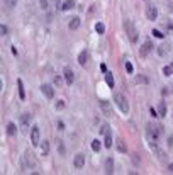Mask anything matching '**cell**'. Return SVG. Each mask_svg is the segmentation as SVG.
Returning a JSON list of instances; mask_svg holds the SVG:
<instances>
[{"label": "cell", "mask_w": 173, "mask_h": 175, "mask_svg": "<svg viewBox=\"0 0 173 175\" xmlns=\"http://www.w3.org/2000/svg\"><path fill=\"white\" fill-rule=\"evenodd\" d=\"M146 133H148V138L151 141H156V139H160V136H161L163 128L160 124H148L146 126Z\"/></svg>", "instance_id": "cell-1"}, {"label": "cell", "mask_w": 173, "mask_h": 175, "mask_svg": "<svg viewBox=\"0 0 173 175\" xmlns=\"http://www.w3.org/2000/svg\"><path fill=\"white\" fill-rule=\"evenodd\" d=\"M114 102H115V105L120 109V112H124V114H127V112H129V104H127V99L124 97L122 94H115V95H114Z\"/></svg>", "instance_id": "cell-2"}, {"label": "cell", "mask_w": 173, "mask_h": 175, "mask_svg": "<svg viewBox=\"0 0 173 175\" xmlns=\"http://www.w3.org/2000/svg\"><path fill=\"white\" fill-rule=\"evenodd\" d=\"M124 29H126V32H127V36H129V41H131V43H136V41H137V31H136L133 20H124Z\"/></svg>", "instance_id": "cell-3"}, {"label": "cell", "mask_w": 173, "mask_h": 175, "mask_svg": "<svg viewBox=\"0 0 173 175\" xmlns=\"http://www.w3.org/2000/svg\"><path fill=\"white\" fill-rule=\"evenodd\" d=\"M36 165H38V161H36V158L32 153H29V150L24 153V167L26 168H36Z\"/></svg>", "instance_id": "cell-4"}, {"label": "cell", "mask_w": 173, "mask_h": 175, "mask_svg": "<svg viewBox=\"0 0 173 175\" xmlns=\"http://www.w3.org/2000/svg\"><path fill=\"white\" fill-rule=\"evenodd\" d=\"M39 138H41V133H39V128L38 126H32L31 128V143H32V146H38L39 143Z\"/></svg>", "instance_id": "cell-5"}, {"label": "cell", "mask_w": 173, "mask_h": 175, "mask_svg": "<svg viewBox=\"0 0 173 175\" xmlns=\"http://www.w3.org/2000/svg\"><path fill=\"white\" fill-rule=\"evenodd\" d=\"M63 77H65V82H66L68 85H71V83L75 82V73H73V70H71L70 66H66V68L63 70Z\"/></svg>", "instance_id": "cell-6"}, {"label": "cell", "mask_w": 173, "mask_h": 175, "mask_svg": "<svg viewBox=\"0 0 173 175\" xmlns=\"http://www.w3.org/2000/svg\"><path fill=\"white\" fill-rule=\"evenodd\" d=\"M153 48H154L153 43H151V41H146V43H144V44L141 46V49H139V55H141L143 58H146V56H148V55L151 53V49H153Z\"/></svg>", "instance_id": "cell-7"}, {"label": "cell", "mask_w": 173, "mask_h": 175, "mask_svg": "<svg viewBox=\"0 0 173 175\" xmlns=\"http://www.w3.org/2000/svg\"><path fill=\"white\" fill-rule=\"evenodd\" d=\"M100 109H102V112H104L107 117H112V116H114L112 107H110V104H109L107 100H100Z\"/></svg>", "instance_id": "cell-8"}, {"label": "cell", "mask_w": 173, "mask_h": 175, "mask_svg": "<svg viewBox=\"0 0 173 175\" xmlns=\"http://www.w3.org/2000/svg\"><path fill=\"white\" fill-rule=\"evenodd\" d=\"M41 92L44 94V97H46V99H53V97H55V90H53V87H51V85H46V83H44V85H41Z\"/></svg>", "instance_id": "cell-9"}, {"label": "cell", "mask_w": 173, "mask_h": 175, "mask_svg": "<svg viewBox=\"0 0 173 175\" xmlns=\"http://www.w3.org/2000/svg\"><path fill=\"white\" fill-rule=\"evenodd\" d=\"M31 121H32V116H31L29 112H24V114L20 116V122H22V128H24V131H27V128H29Z\"/></svg>", "instance_id": "cell-10"}, {"label": "cell", "mask_w": 173, "mask_h": 175, "mask_svg": "<svg viewBox=\"0 0 173 175\" xmlns=\"http://www.w3.org/2000/svg\"><path fill=\"white\" fill-rule=\"evenodd\" d=\"M156 51H158V55H160V56H166V55L170 53V44H168V43H161V44L158 46V49H156Z\"/></svg>", "instance_id": "cell-11"}, {"label": "cell", "mask_w": 173, "mask_h": 175, "mask_svg": "<svg viewBox=\"0 0 173 175\" xmlns=\"http://www.w3.org/2000/svg\"><path fill=\"white\" fill-rule=\"evenodd\" d=\"M146 17H148V20H156V17H158V10H156V7L149 5V7L146 9Z\"/></svg>", "instance_id": "cell-12"}, {"label": "cell", "mask_w": 173, "mask_h": 175, "mask_svg": "<svg viewBox=\"0 0 173 175\" xmlns=\"http://www.w3.org/2000/svg\"><path fill=\"white\" fill-rule=\"evenodd\" d=\"M73 165H75V168H83V165H85V155H81V153L75 155Z\"/></svg>", "instance_id": "cell-13"}, {"label": "cell", "mask_w": 173, "mask_h": 175, "mask_svg": "<svg viewBox=\"0 0 173 175\" xmlns=\"http://www.w3.org/2000/svg\"><path fill=\"white\" fill-rule=\"evenodd\" d=\"M115 148H117L119 153H126V151H127V146H126V143H124L122 138H117V139H115Z\"/></svg>", "instance_id": "cell-14"}, {"label": "cell", "mask_w": 173, "mask_h": 175, "mask_svg": "<svg viewBox=\"0 0 173 175\" xmlns=\"http://www.w3.org/2000/svg\"><path fill=\"white\" fill-rule=\"evenodd\" d=\"M104 172L105 174H112L114 172V160L109 156L107 160H105V163H104Z\"/></svg>", "instance_id": "cell-15"}, {"label": "cell", "mask_w": 173, "mask_h": 175, "mask_svg": "<svg viewBox=\"0 0 173 175\" xmlns=\"http://www.w3.org/2000/svg\"><path fill=\"white\" fill-rule=\"evenodd\" d=\"M80 22H81L80 17H71V19H70V24H68V27H70L71 31H77L78 27H80Z\"/></svg>", "instance_id": "cell-16"}, {"label": "cell", "mask_w": 173, "mask_h": 175, "mask_svg": "<svg viewBox=\"0 0 173 175\" xmlns=\"http://www.w3.org/2000/svg\"><path fill=\"white\" fill-rule=\"evenodd\" d=\"M87 61H88V53H87V51H81V53L78 55V63H80L81 66H85Z\"/></svg>", "instance_id": "cell-17"}, {"label": "cell", "mask_w": 173, "mask_h": 175, "mask_svg": "<svg viewBox=\"0 0 173 175\" xmlns=\"http://www.w3.org/2000/svg\"><path fill=\"white\" fill-rule=\"evenodd\" d=\"M73 7H75V2H73V0H65L59 9H61V10H71Z\"/></svg>", "instance_id": "cell-18"}, {"label": "cell", "mask_w": 173, "mask_h": 175, "mask_svg": "<svg viewBox=\"0 0 173 175\" xmlns=\"http://www.w3.org/2000/svg\"><path fill=\"white\" fill-rule=\"evenodd\" d=\"M17 87H19V97L22 99V100H24V99H26V90H24V83H22V80H17Z\"/></svg>", "instance_id": "cell-19"}, {"label": "cell", "mask_w": 173, "mask_h": 175, "mask_svg": "<svg viewBox=\"0 0 173 175\" xmlns=\"http://www.w3.org/2000/svg\"><path fill=\"white\" fill-rule=\"evenodd\" d=\"M15 131H17L15 124H14V122H9V124H7V134H9V136H14Z\"/></svg>", "instance_id": "cell-20"}, {"label": "cell", "mask_w": 173, "mask_h": 175, "mask_svg": "<svg viewBox=\"0 0 173 175\" xmlns=\"http://www.w3.org/2000/svg\"><path fill=\"white\" fill-rule=\"evenodd\" d=\"M41 153H42V156H46L48 153H49V141H42V146H41Z\"/></svg>", "instance_id": "cell-21"}, {"label": "cell", "mask_w": 173, "mask_h": 175, "mask_svg": "<svg viewBox=\"0 0 173 175\" xmlns=\"http://www.w3.org/2000/svg\"><path fill=\"white\" fill-rule=\"evenodd\" d=\"M112 145H114V143H112V136H110V133H107V134H105V143H104V146H105V148H110Z\"/></svg>", "instance_id": "cell-22"}, {"label": "cell", "mask_w": 173, "mask_h": 175, "mask_svg": "<svg viewBox=\"0 0 173 175\" xmlns=\"http://www.w3.org/2000/svg\"><path fill=\"white\" fill-rule=\"evenodd\" d=\"M95 31L98 32V34H104V32H105V26H104L102 22H97L95 24Z\"/></svg>", "instance_id": "cell-23"}, {"label": "cell", "mask_w": 173, "mask_h": 175, "mask_svg": "<svg viewBox=\"0 0 173 175\" xmlns=\"http://www.w3.org/2000/svg\"><path fill=\"white\" fill-rule=\"evenodd\" d=\"M158 114H160V116H165V114H166V104H165V102L160 104V107H158Z\"/></svg>", "instance_id": "cell-24"}, {"label": "cell", "mask_w": 173, "mask_h": 175, "mask_svg": "<svg viewBox=\"0 0 173 175\" xmlns=\"http://www.w3.org/2000/svg\"><path fill=\"white\" fill-rule=\"evenodd\" d=\"M105 82H107V85H109L110 89L114 87V77H112L110 73H107V75H105Z\"/></svg>", "instance_id": "cell-25"}, {"label": "cell", "mask_w": 173, "mask_h": 175, "mask_svg": "<svg viewBox=\"0 0 173 175\" xmlns=\"http://www.w3.org/2000/svg\"><path fill=\"white\" fill-rule=\"evenodd\" d=\"M172 73H173V65L163 66V75H172Z\"/></svg>", "instance_id": "cell-26"}, {"label": "cell", "mask_w": 173, "mask_h": 175, "mask_svg": "<svg viewBox=\"0 0 173 175\" xmlns=\"http://www.w3.org/2000/svg\"><path fill=\"white\" fill-rule=\"evenodd\" d=\"M100 148H102L100 141H98V139H94V141H92V150H94V151H98Z\"/></svg>", "instance_id": "cell-27"}, {"label": "cell", "mask_w": 173, "mask_h": 175, "mask_svg": "<svg viewBox=\"0 0 173 175\" xmlns=\"http://www.w3.org/2000/svg\"><path fill=\"white\" fill-rule=\"evenodd\" d=\"M3 3L9 7V9H12V7H15V3H17V0H3Z\"/></svg>", "instance_id": "cell-28"}, {"label": "cell", "mask_w": 173, "mask_h": 175, "mask_svg": "<svg viewBox=\"0 0 173 175\" xmlns=\"http://www.w3.org/2000/svg\"><path fill=\"white\" fill-rule=\"evenodd\" d=\"M53 82H55V85H56V87H61V85H63V78L61 77H55V80H53Z\"/></svg>", "instance_id": "cell-29"}, {"label": "cell", "mask_w": 173, "mask_h": 175, "mask_svg": "<svg viewBox=\"0 0 173 175\" xmlns=\"http://www.w3.org/2000/svg\"><path fill=\"white\" fill-rule=\"evenodd\" d=\"M107 133H109V126H107V124H104V126L100 128V134H104V136H105Z\"/></svg>", "instance_id": "cell-30"}, {"label": "cell", "mask_w": 173, "mask_h": 175, "mask_svg": "<svg viewBox=\"0 0 173 175\" xmlns=\"http://www.w3.org/2000/svg\"><path fill=\"white\" fill-rule=\"evenodd\" d=\"M7 32H9L7 26H0V34H2V36H7Z\"/></svg>", "instance_id": "cell-31"}, {"label": "cell", "mask_w": 173, "mask_h": 175, "mask_svg": "<svg viewBox=\"0 0 173 175\" xmlns=\"http://www.w3.org/2000/svg\"><path fill=\"white\" fill-rule=\"evenodd\" d=\"M39 5H41L42 10H46L48 9V0H39Z\"/></svg>", "instance_id": "cell-32"}, {"label": "cell", "mask_w": 173, "mask_h": 175, "mask_svg": "<svg viewBox=\"0 0 173 175\" xmlns=\"http://www.w3.org/2000/svg\"><path fill=\"white\" fill-rule=\"evenodd\" d=\"M153 34H154V38H160V39L163 38V36H165V34H163L161 31H158V29H154V31H153Z\"/></svg>", "instance_id": "cell-33"}, {"label": "cell", "mask_w": 173, "mask_h": 175, "mask_svg": "<svg viewBox=\"0 0 173 175\" xmlns=\"http://www.w3.org/2000/svg\"><path fill=\"white\" fill-rule=\"evenodd\" d=\"M56 109H58V111H61V109H65V102H63V100H58V104H56Z\"/></svg>", "instance_id": "cell-34"}, {"label": "cell", "mask_w": 173, "mask_h": 175, "mask_svg": "<svg viewBox=\"0 0 173 175\" xmlns=\"http://www.w3.org/2000/svg\"><path fill=\"white\" fill-rule=\"evenodd\" d=\"M126 72L127 73H133V65L131 63H126Z\"/></svg>", "instance_id": "cell-35"}, {"label": "cell", "mask_w": 173, "mask_h": 175, "mask_svg": "<svg viewBox=\"0 0 173 175\" xmlns=\"http://www.w3.org/2000/svg\"><path fill=\"white\" fill-rule=\"evenodd\" d=\"M149 114H151V117H158V116H160V114H156V111H154L153 107L149 109Z\"/></svg>", "instance_id": "cell-36"}, {"label": "cell", "mask_w": 173, "mask_h": 175, "mask_svg": "<svg viewBox=\"0 0 173 175\" xmlns=\"http://www.w3.org/2000/svg\"><path fill=\"white\" fill-rule=\"evenodd\" d=\"M168 172H173V163L170 165V167H168Z\"/></svg>", "instance_id": "cell-37"}, {"label": "cell", "mask_w": 173, "mask_h": 175, "mask_svg": "<svg viewBox=\"0 0 173 175\" xmlns=\"http://www.w3.org/2000/svg\"><path fill=\"white\" fill-rule=\"evenodd\" d=\"M170 146H173V136L170 138Z\"/></svg>", "instance_id": "cell-38"}, {"label": "cell", "mask_w": 173, "mask_h": 175, "mask_svg": "<svg viewBox=\"0 0 173 175\" xmlns=\"http://www.w3.org/2000/svg\"><path fill=\"white\" fill-rule=\"evenodd\" d=\"M172 65H173V63H172Z\"/></svg>", "instance_id": "cell-39"}]
</instances>
